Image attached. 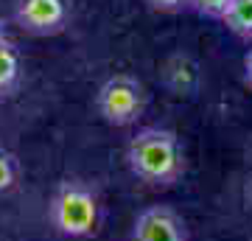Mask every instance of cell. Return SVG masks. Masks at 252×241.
I'll return each mask as SVG.
<instances>
[{
  "label": "cell",
  "instance_id": "11",
  "mask_svg": "<svg viewBox=\"0 0 252 241\" xmlns=\"http://www.w3.org/2000/svg\"><path fill=\"white\" fill-rule=\"evenodd\" d=\"M143 3L160 14H177L182 9H190V0H143Z\"/></svg>",
  "mask_w": 252,
  "mask_h": 241
},
{
  "label": "cell",
  "instance_id": "3",
  "mask_svg": "<svg viewBox=\"0 0 252 241\" xmlns=\"http://www.w3.org/2000/svg\"><path fill=\"white\" fill-rule=\"evenodd\" d=\"M149 107L146 84L132 73H115L95 90V112L115 129L135 126Z\"/></svg>",
  "mask_w": 252,
  "mask_h": 241
},
{
  "label": "cell",
  "instance_id": "7",
  "mask_svg": "<svg viewBox=\"0 0 252 241\" xmlns=\"http://www.w3.org/2000/svg\"><path fill=\"white\" fill-rule=\"evenodd\" d=\"M23 84V56L9 36H0V101H9Z\"/></svg>",
  "mask_w": 252,
  "mask_h": 241
},
{
  "label": "cell",
  "instance_id": "12",
  "mask_svg": "<svg viewBox=\"0 0 252 241\" xmlns=\"http://www.w3.org/2000/svg\"><path fill=\"white\" fill-rule=\"evenodd\" d=\"M244 84L252 90V48H250V54L244 56Z\"/></svg>",
  "mask_w": 252,
  "mask_h": 241
},
{
  "label": "cell",
  "instance_id": "8",
  "mask_svg": "<svg viewBox=\"0 0 252 241\" xmlns=\"http://www.w3.org/2000/svg\"><path fill=\"white\" fill-rule=\"evenodd\" d=\"M235 36L241 39H252V0H233V6L227 11V17L221 20Z\"/></svg>",
  "mask_w": 252,
  "mask_h": 241
},
{
  "label": "cell",
  "instance_id": "10",
  "mask_svg": "<svg viewBox=\"0 0 252 241\" xmlns=\"http://www.w3.org/2000/svg\"><path fill=\"white\" fill-rule=\"evenodd\" d=\"M230 6H233V0H190V9L196 11L199 17L207 20H224Z\"/></svg>",
  "mask_w": 252,
  "mask_h": 241
},
{
  "label": "cell",
  "instance_id": "9",
  "mask_svg": "<svg viewBox=\"0 0 252 241\" xmlns=\"http://www.w3.org/2000/svg\"><path fill=\"white\" fill-rule=\"evenodd\" d=\"M20 174H23L20 157L11 149L0 146V194H9L11 188L20 182Z\"/></svg>",
  "mask_w": 252,
  "mask_h": 241
},
{
  "label": "cell",
  "instance_id": "6",
  "mask_svg": "<svg viewBox=\"0 0 252 241\" xmlns=\"http://www.w3.org/2000/svg\"><path fill=\"white\" fill-rule=\"evenodd\" d=\"M160 81L174 99H193L202 90V65L188 51H174L160 68Z\"/></svg>",
  "mask_w": 252,
  "mask_h": 241
},
{
  "label": "cell",
  "instance_id": "4",
  "mask_svg": "<svg viewBox=\"0 0 252 241\" xmlns=\"http://www.w3.org/2000/svg\"><path fill=\"white\" fill-rule=\"evenodd\" d=\"M11 20L31 36H56L70 26V0H11Z\"/></svg>",
  "mask_w": 252,
  "mask_h": 241
},
{
  "label": "cell",
  "instance_id": "13",
  "mask_svg": "<svg viewBox=\"0 0 252 241\" xmlns=\"http://www.w3.org/2000/svg\"><path fill=\"white\" fill-rule=\"evenodd\" d=\"M0 36H6V20H3V14H0Z\"/></svg>",
  "mask_w": 252,
  "mask_h": 241
},
{
  "label": "cell",
  "instance_id": "5",
  "mask_svg": "<svg viewBox=\"0 0 252 241\" xmlns=\"http://www.w3.org/2000/svg\"><path fill=\"white\" fill-rule=\"evenodd\" d=\"M132 241H190V230L177 207L149 205L135 216Z\"/></svg>",
  "mask_w": 252,
  "mask_h": 241
},
{
  "label": "cell",
  "instance_id": "1",
  "mask_svg": "<svg viewBox=\"0 0 252 241\" xmlns=\"http://www.w3.org/2000/svg\"><path fill=\"white\" fill-rule=\"evenodd\" d=\"M124 160L129 174L149 188H171L188 171L182 138L168 126H140L126 140Z\"/></svg>",
  "mask_w": 252,
  "mask_h": 241
},
{
  "label": "cell",
  "instance_id": "2",
  "mask_svg": "<svg viewBox=\"0 0 252 241\" xmlns=\"http://www.w3.org/2000/svg\"><path fill=\"white\" fill-rule=\"evenodd\" d=\"M48 222L64 239H90L101 224V197L87 179L67 177L54 188Z\"/></svg>",
  "mask_w": 252,
  "mask_h": 241
}]
</instances>
